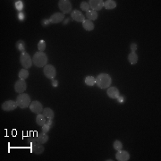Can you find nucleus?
Wrapping results in <instances>:
<instances>
[{"label":"nucleus","mask_w":161,"mask_h":161,"mask_svg":"<svg viewBox=\"0 0 161 161\" xmlns=\"http://www.w3.org/2000/svg\"><path fill=\"white\" fill-rule=\"evenodd\" d=\"M112 83V79L108 74H99L96 77V84L100 89H108Z\"/></svg>","instance_id":"obj_1"},{"label":"nucleus","mask_w":161,"mask_h":161,"mask_svg":"<svg viewBox=\"0 0 161 161\" xmlns=\"http://www.w3.org/2000/svg\"><path fill=\"white\" fill-rule=\"evenodd\" d=\"M32 62L36 67H44L48 65V56L44 52H36L32 56Z\"/></svg>","instance_id":"obj_2"},{"label":"nucleus","mask_w":161,"mask_h":161,"mask_svg":"<svg viewBox=\"0 0 161 161\" xmlns=\"http://www.w3.org/2000/svg\"><path fill=\"white\" fill-rule=\"evenodd\" d=\"M16 103L18 107L22 109L27 108L28 107H30L31 105V97L26 93H22L20 94L17 98H16Z\"/></svg>","instance_id":"obj_3"},{"label":"nucleus","mask_w":161,"mask_h":161,"mask_svg":"<svg viewBox=\"0 0 161 161\" xmlns=\"http://www.w3.org/2000/svg\"><path fill=\"white\" fill-rule=\"evenodd\" d=\"M20 62L21 65L23 66L24 69H29L32 66V58L31 57V56L29 55L27 52H22L21 56H20Z\"/></svg>","instance_id":"obj_4"},{"label":"nucleus","mask_w":161,"mask_h":161,"mask_svg":"<svg viewBox=\"0 0 161 161\" xmlns=\"http://www.w3.org/2000/svg\"><path fill=\"white\" fill-rule=\"evenodd\" d=\"M44 75L45 76L50 80H54L56 76V70L54 65H47L46 66H44Z\"/></svg>","instance_id":"obj_5"},{"label":"nucleus","mask_w":161,"mask_h":161,"mask_svg":"<svg viewBox=\"0 0 161 161\" xmlns=\"http://www.w3.org/2000/svg\"><path fill=\"white\" fill-rule=\"evenodd\" d=\"M58 6H59V8L61 9L64 14L71 13L72 9V4L69 0H60V1L58 2Z\"/></svg>","instance_id":"obj_6"},{"label":"nucleus","mask_w":161,"mask_h":161,"mask_svg":"<svg viewBox=\"0 0 161 161\" xmlns=\"http://www.w3.org/2000/svg\"><path fill=\"white\" fill-rule=\"evenodd\" d=\"M18 107L16 101L14 100H7L2 104L1 108L4 111L6 112H9V111H13L14 109H16V108Z\"/></svg>","instance_id":"obj_7"},{"label":"nucleus","mask_w":161,"mask_h":161,"mask_svg":"<svg viewBox=\"0 0 161 161\" xmlns=\"http://www.w3.org/2000/svg\"><path fill=\"white\" fill-rule=\"evenodd\" d=\"M26 89H27V84L24 80L19 79L18 81H16L15 84H14V91L17 93L22 94L26 91Z\"/></svg>","instance_id":"obj_8"},{"label":"nucleus","mask_w":161,"mask_h":161,"mask_svg":"<svg viewBox=\"0 0 161 161\" xmlns=\"http://www.w3.org/2000/svg\"><path fill=\"white\" fill-rule=\"evenodd\" d=\"M30 109H31V111L32 113L39 115V114H41L43 112V109L44 108H43V106H42V104L40 103L39 101L35 100V101H32V103H31Z\"/></svg>","instance_id":"obj_9"},{"label":"nucleus","mask_w":161,"mask_h":161,"mask_svg":"<svg viewBox=\"0 0 161 161\" xmlns=\"http://www.w3.org/2000/svg\"><path fill=\"white\" fill-rule=\"evenodd\" d=\"M89 5L91 10L97 12L104 7V1H102V0H90Z\"/></svg>","instance_id":"obj_10"},{"label":"nucleus","mask_w":161,"mask_h":161,"mask_svg":"<svg viewBox=\"0 0 161 161\" xmlns=\"http://www.w3.org/2000/svg\"><path fill=\"white\" fill-rule=\"evenodd\" d=\"M65 19V14L63 13H55L49 18V22L52 24H56L63 22Z\"/></svg>","instance_id":"obj_11"},{"label":"nucleus","mask_w":161,"mask_h":161,"mask_svg":"<svg viewBox=\"0 0 161 161\" xmlns=\"http://www.w3.org/2000/svg\"><path fill=\"white\" fill-rule=\"evenodd\" d=\"M71 16L75 21L79 22H83L85 21L84 14L81 11H79V10H74V11H72V13H71Z\"/></svg>","instance_id":"obj_12"},{"label":"nucleus","mask_w":161,"mask_h":161,"mask_svg":"<svg viewBox=\"0 0 161 161\" xmlns=\"http://www.w3.org/2000/svg\"><path fill=\"white\" fill-rule=\"evenodd\" d=\"M115 158L118 161H128L130 159V154L126 150H118L115 154Z\"/></svg>","instance_id":"obj_13"},{"label":"nucleus","mask_w":161,"mask_h":161,"mask_svg":"<svg viewBox=\"0 0 161 161\" xmlns=\"http://www.w3.org/2000/svg\"><path fill=\"white\" fill-rule=\"evenodd\" d=\"M107 94L109 98L116 99L120 95V91L116 87H109V88H108Z\"/></svg>","instance_id":"obj_14"},{"label":"nucleus","mask_w":161,"mask_h":161,"mask_svg":"<svg viewBox=\"0 0 161 161\" xmlns=\"http://www.w3.org/2000/svg\"><path fill=\"white\" fill-rule=\"evenodd\" d=\"M44 150H45V148H44L43 144H41V143L36 142V143H34V144L32 145V152H34L37 155L42 154L44 152Z\"/></svg>","instance_id":"obj_15"},{"label":"nucleus","mask_w":161,"mask_h":161,"mask_svg":"<svg viewBox=\"0 0 161 161\" xmlns=\"http://www.w3.org/2000/svg\"><path fill=\"white\" fill-rule=\"evenodd\" d=\"M82 27L84 28V30H86L88 32H91V31L94 30L95 25H94V23H93L92 21L85 19V21L82 22Z\"/></svg>","instance_id":"obj_16"},{"label":"nucleus","mask_w":161,"mask_h":161,"mask_svg":"<svg viewBox=\"0 0 161 161\" xmlns=\"http://www.w3.org/2000/svg\"><path fill=\"white\" fill-rule=\"evenodd\" d=\"M49 135H48L46 133H43V131L37 135V141H38L39 143H41V144H45V143H47V142L49 141Z\"/></svg>","instance_id":"obj_17"},{"label":"nucleus","mask_w":161,"mask_h":161,"mask_svg":"<svg viewBox=\"0 0 161 161\" xmlns=\"http://www.w3.org/2000/svg\"><path fill=\"white\" fill-rule=\"evenodd\" d=\"M86 17L88 20H91V21H95L98 19V12L94 11V10H89L88 12H86Z\"/></svg>","instance_id":"obj_18"},{"label":"nucleus","mask_w":161,"mask_h":161,"mask_svg":"<svg viewBox=\"0 0 161 161\" xmlns=\"http://www.w3.org/2000/svg\"><path fill=\"white\" fill-rule=\"evenodd\" d=\"M46 122H47V118H46V116L44 115L43 114L37 115V116H36V123H37V124L39 126L42 127L44 124H46Z\"/></svg>","instance_id":"obj_19"},{"label":"nucleus","mask_w":161,"mask_h":161,"mask_svg":"<svg viewBox=\"0 0 161 161\" xmlns=\"http://www.w3.org/2000/svg\"><path fill=\"white\" fill-rule=\"evenodd\" d=\"M42 114L46 116V118H47V119H53V118H54V116H55V113H54V111H53L51 108H44V109H43Z\"/></svg>","instance_id":"obj_20"},{"label":"nucleus","mask_w":161,"mask_h":161,"mask_svg":"<svg viewBox=\"0 0 161 161\" xmlns=\"http://www.w3.org/2000/svg\"><path fill=\"white\" fill-rule=\"evenodd\" d=\"M104 7L107 10L115 9L116 7V2L114 0H107V1H104Z\"/></svg>","instance_id":"obj_21"},{"label":"nucleus","mask_w":161,"mask_h":161,"mask_svg":"<svg viewBox=\"0 0 161 161\" xmlns=\"http://www.w3.org/2000/svg\"><path fill=\"white\" fill-rule=\"evenodd\" d=\"M128 61L131 65H135L138 62V56L134 52H131L128 55Z\"/></svg>","instance_id":"obj_22"},{"label":"nucleus","mask_w":161,"mask_h":161,"mask_svg":"<svg viewBox=\"0 0 161 161\" xmlns=\"http://www.w3.org/2000/svg\"><path fill=\"white\" fill-rule=\"evenodd\" d=\"M18 77L19 79L21 80H26L28 77H29V72H28V69H21L20 72H19V74H18Z\"/></svg>","instance_id":"obj_23"},{"label":"nucleus","mask_w":161,"mask_h":161,"mask_svg":"<svg viewBox=\"0 0 161 161\" xmlns=\"http://www.w3.org/2000/svg\"><path fill=\"white\" fill-rule=\"evenodd\" d=\"M15 47H16V49H17L20 52H24V51H25V48H26V46H25V42H24L23 40L20 39V40H18V41L16 42Z\"/></svg>","instance_id":"obj_24"},{"label":"nucleus","mask_w":161,"mask_h":161,"mask_svg":"<svg viewBox=\"0 0 161 161\" xmlns=\"http://www.w3.org/2000/svg\"><path fill=\"white\" fill-rule=\"evenodd\" d=\"M84 82L87 86H93L96 83V78L93 76H87L84 80Z\"/></svg>","instance_id":"obj_25"},{"label":"nucleus","mask_w":161,"mask_h":161,"mask_svg":"<svg viewBox=\"0 0 161 161\" xmlns=\"http://www.w3.org/2000/svg\"><path fill=\"white\" fill-rule=\"evenodd\" d=\"M46 41L45 40H43V39H41V40H39V43H38V49H39V52H43L44 50H45V49H46Z\"/></svg>","instance_id":"obj_26"},{"label":"nucleus","mask_w":161,"mask_h":161,"mask_svg":"<svg viewBox=\"0 0 161 161\" xmlns=\"http://www.w3.org/2000/svg\"><path fill=\"white\" fill-rule=\"evenodd\" d=\"M14 6H15V9L19 12H22V9L24 7V4L21 0H18V1H15L14 3Z\"/></svg>","instance_id":"obj_27"},{"label":"nucleus","mask_w":161,"mask_h":161,"mask_svg":"<svg viewBox=\"0 0 161 161\" xmlns=\"http://www.w3.org/2000/svg\"><path fill=\"white\" fill-rule=\"evenodd\" d=\"M113 147L116 151H118L123 149V143L120 141H115L113 143Z\"/></svg>","instance_id":"obj_28"},{"label":"nucleus","mask_w":161,"mask_h":161,"mask_svg":"<svg viewBox=\"0 0 161 161\" xmlns=\"http://www.w3.org/2000/svg\"><path fill=\"white\" fill-rule=\"evenodd\" d=\"M81 9L85 11V12H88L89 10H91V7H90V5L88 2H85V1H82L81 3Z\"/></svg>","instance_id":"obj_29"},{"label":"nucleus","mask_w":161,"mask_h":161,"mask_svg":"<svg viewBox=\"0 0 161 161\" xmlns=\"http://www.w3.org/2000/svg\"><path fill=\"white\" fill-rule=\"evenodd\" d=\"M36 142H38V141H37V137L31 136V137L28 138V143H29V144L32 145V144H34V143H36Z\"/></svg>","instance_id":"obj_30"},{"label":"nucleus","mask_w":161,"mask_h":161,"mask_svg":"<svg viewBox=\"0 0 161 161\" xmlns=\"http://www.w3.org/2000/svg\"><path fill=\"white\" fill-rule=\"evenodd\" d=\"M130 49H131V52H134V53H135V51H136V50H137V49H138V45H137V43H135V42L131 43V45H130Z\"/></svg>","instance_id":"obj_31"},{"label":"nucleus","mask_w":161,"mask_h":161,"mask_svg":"<svg viewBox=\"0 0 161 161\" xmlns=\"http://www.w3.org/2000/svg\"><path fill=\"white\" fill-rule=\"evenodd\" d=\"M50 126L49 125H48L47 124H44L43 126H42V131H43V133H49V130H50Z\"/></svg>","instance_id":"obj_32"},{"label":"nucleus","mask_w":161,"mask_h":161,"mask_svg":"<svg viewBox=\"0 0 161 161\" xmlns=\"http://www.w3.org/2000/svg\"><path fill=\"white\" fill-rule=\"evenodd\" d=\"M116 100H117V102L119 104H123L125 102V97L124 96H122V95H119V97L116 98Z\"/></svg>","instance_id":"obj_33"},{"label":"nucleus","mask_w":161,"mask_h":161,"mask_svg":"<svg viewBox=\"0 0 161 161\" xmlns=\"http://www.w3.org/2000/svg\"><path fill=\"white\" fill-rule=\"evenodd\" d=\"M17 17L20 21H23L25 19V13L23 12H19L17 14Z\"/></svg>","instance_id":"obj_34"},{"label":"nucleus","mask_w":161,"mask_h":161,"mask_svg":"<svg viewBox=\"0 0 161 161\" xmlns=\"http://www.w3.org/2000/svg\"><path fill=\"white\" fill-rule=\"evenodd\" d=\"M41 24L42 26L46 27V26H49L50 24V22H49V19H43L42 22H41Z\"/></svg>","instance_id":"obj_35"},{"label":"nucleus","mask_w":161,"mask_h":161,"mask_svg":"<svg viewBox=\"0 0 161 161\" xmlns=\"http://www.w3.org/2000/svg\"><path fill=\"white\" fill-rule=\"evenodd\" d=\"M46 124H47L48 125H49L50 127H52V126L54 125V122H53V119H48V120H47V122H46Z\"/></svg>","instance_id":"obj_36"},{"label":"nucleus","mask_w":161,"mask_h":161,"mask_svg":"<svg viewBox=\"0 0 161 161\" xmlns=\"http://www.w3.org/2000/svg\"><path fill=\"white\" fill-rule=\"evenodd\" d=\"M57 85H58V81L57 80H52V86L53 87H57Z\"/></svg>","instance_id":"obj_37"},{"label":"nucleus","mask_w":161,"mask_h":161,"mask_svg":"<svg viewBox=\"0 0 161 161\" xmlns=\"http://www.w3.org/2000/svg\"><path fill=\"white\" fill-rule=\"evenodd\" d=\"M68 22H69V19H68V18H66V19H65V20L64 21V24L65 25V24H67Z\"/></svg>","instance_id":"obj_38"}]
</instances>
